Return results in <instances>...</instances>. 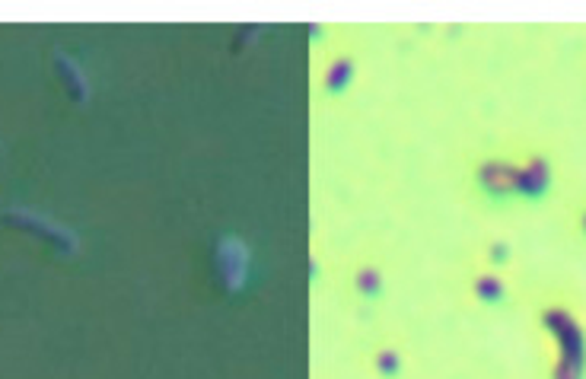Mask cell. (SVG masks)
Instances as JSON below:
<instances>
[{
    "instance_id": "cell-1",
    "label": "cell",
    "mask_w": 586,
    "mask_h": 379,
    "mask_svg": "<svg viewBox=\"0 0 586 379\" xmlns=\"http://www.w3.org/2000/svg\"><path fill=\"white\" fill-rule=\"evenodd\" d=\"M542 326L558 342V360L551 367V379H583L586 335L580 319L564 306H551L542 312Z\"/></svg>"
},
{
    "instance_id": "cell-2",
    "label": "cell",
    "mask_w": 586,
    "mask_h": 379,
    "mask_svg": "<svg viewBox=\"0 0 586 379\" xmlns=\"http://www.w3.org/2000/svg\"><path fill=\"white\" fill-rule=\"evenodd\" d=\"M478 185L491 198H510L517 195V166L503 159H487L478 166Z\"/></svg>"
},
{
    "instance_id": "cell-3",
    "label": "cell",
    "mask_w": 586,
    "mask_h": 379,
    "mask_svg": "<svg viewBox=\"0 0 586 379\" xmlns=\"http://www.w3.org/2000/svg\"><path fill=\"white\" fill-rule=\"evenodd\" d=\"M551 185V166L542 157H533L529 163L517 166V195L523 198H542Z\"/></svg>"
},
{
    "instance_id": "cell-4",
    "label": "cell",
    "mask_w": 586,
    "mask_h": 379,
    "mask_svg": "<svg viewBox=\"0 0 586 379\" xmlns=\"http://www.w3.org/2000/svg\"><path fill=\"white\" fill-rule=\"evenodd\" d=\"M217 258H221V271L223 278H227V284L233 290L243 287L245 284V262H249V249H245V243H239V239H223L221 243V252H217Z\"/></svg>"
},
{
    "instance_id": "cell-5",
    "label": "cell",
    "mask_w": 586,
    "mask_h": 379,
    "mask_svg": "<svg viewBox=\"0 0 586 379\" xmlns=\"http://www.w3.org/2000/svg\"><path fill=\"white\" fill-rule=\"evenodd\" d=\"M350 77H354V61L350 58H335V61L325 68V90L328 93H341L344 86L350 84Z\"/></svg>"
},
{
    "instance_id": "cell-6",
    "label": "cell",
    "mask_w": 586,
    "mask_h": 379,
    "mask_svg": "<svg viewBox=\"0 0 586 379\" xmlns=\"http://www.w3.org/2000/svg\"><path fill=\"white\" fill-rule=\"evenodd\" d=\"M354 284H357V294L366 296V300L380 296V290H382V274H380V268H373V265L357 268V274H354Z\"/></svg>"
},
{
    "instance_id": "cell-7",
    "label": "cell",
    "mask_w": 586,
    "mask_h": 379,
    "mask_svg": "<svg viewBox=\"0 0 586 379\" xmlns=\"http://www.w3.org/2000/svg\"><path fill=\"white\" fill-rule=\"evenodd\" d=\"M472 290L481 303H501L503 300V281L497 278V274H478Z\"/></svg>"
},
{
    "instance_id": "cell-8",
    "label": "cell",
    "mask_w": 586,
    "mask_h": 379,
    "mask_svg": "<svg viewBox=\"0 0 586 379\" xmlns=\"http://www.w3.org/2000/svg\"><path fill=\"white\" fill-rule=\"evenodd\" d=\"M376 370H380L382 376H396V373L402 370V357H398V351L382 348L380 354H376Z\"/></svg>"
},
{
    "instance_id": "cell-9",
    "label": "cell",
    "mask_w": 586,
    "mask_h": 379,
    "mask_svg": "<svg viewBox=\"0 0 586 379\" xmlns=\"http://www.w3.org/2000/svg\"><path fill=\"white\" fill-rule=\"evenodd\" d=\"M491 258H494V262H497V258H507V246H503V243L491 246Z\"/></svg>"
},
{
    "instance_id": "cell-10",
    "label": "cell",
    "mask_w": 586,
    "mask_h": 379,
    "mask_svg": "<svg viewBox=\"0 0 586 379\" xmlns=\"http://www.w3.org/2000/svg\"><path fill=\"white\" fill-rule=\"evenodd\" d=\"M583 230H586V214H583Z\"/></svg>"
}]
</instances>
